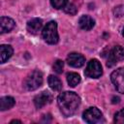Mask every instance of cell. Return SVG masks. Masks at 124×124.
Listing matches in <instances>:
<instances>
[{"mask_svg": "<svg viewBox=\"0 0 124 124\" xmlns=\"http://www.w3.org/2000/svg\"><path fill=\"white\" fill-rule=\"evenodd\" d=\"M57 104L62 114L66 117H70L77 112L80 105V98L75 92L65 91L58 96Z\"/></svg>", "mask_w": 124, "mask_h": 124, "instance_id": "1", "label": "cell"}, {"mask_svg": "<svg viewBox=\"0 0 124 124\" xmlns=\"http://www.w3.org/2000/svg\"><path fill=\"white\" fill-rule=\"evenodd\" d=\"M44 40L50 45H54L58 42L59 36L57 32V23L55 21H49L44 27L42 32Z\"/></svg>", "mask_w": 124, "mask_h": 124, "instance_id": "2", "label": "cell"}, {"mask_svg": "<svg viewBox=\"0 0 124 124\" xmlns=\"http://www.w3.org/2000/svg\"><path fill=\"white\" fill-rule=\"evenodd\" d=\"M43 74L40 71H33L32 73H30L27 78L24 80V87L29 90V91H33L36 90L37 88H39L42 84H43Z\"/></svg>", "mask_w": 124, "mask_h": 124, "instance_id": "3", "label": "cell"}, {"mask_svg": "<svg viewBox=\"0 0 124 124\" xmlns=\"http://www.w3.org/2000/svg\"><path fill=\"white\" fill-rule=\"evenodd\" d=\"M103 69L101 63L97 59H91L84 71V75L90 78H98L102 76Z\"/></svg>", "mask_w": 124, "mask_h": 124, "instance_id": "4", "label": "cell"}, {"mask_svg": "<svg viewBox=\"0 0 124 124\" xmlns=\"http://www.w3.org/2000/svg\"><path fill=\"white\" fill-rule=\"evenodd\" d=\"M123 59H124V48L121 46H115L108 53L107 66L112 67L119 61H122Z\"/></svg>", "mask_w": 124, "mask_h": 124, "instance_id": "5", "label": "cell"}, {"mask_svg": "<svg viewBox=\"0 0 124 124\" xmlns=\"http://www.w3.org/2000/svg\"><path fill=\"white\" fill-rule=\"evenodd\" d=\"M110 79L116 90L124 94V67L113 71L110 75Z\"/></svg>", "mask_w": 124, "mask_h": 124, "instance_id": "6", "label": "cell"}, {"mask_svg": "<svg viewBox=\"0 0 124 124\" xmlns=\"http://www.w3.org/2000/svg\"><path fill=\"white\" fill-rule=\"evenodd\" d=\"M102 119H103V114L101 110L95 107L89 108L83 112V120L87 123H91V124L98 123Z\"/></svg>", "mask_w": 124, "mask_h": 124, "instance_id": "7", "label": "cell"}, {"mask_svg": "<svg viewBox=\"0 0 124 124\" xmlns=\"http://www.w3.org/2000/svg\"><path fill=\"white\" fill-rule=\"evenodd\" d=\"M52 100V96L48 91H43L34 98V105L37 108H42L46 105L49 104Z\"/></svg>", "mask_w": 124, "mask_h": 124, "instance_id": "8", "label": "cell"}, {"mask_svg": "<svg viewBox=\"0 0 124 124\" xmlns=\"http://www.w3.org/2000/svg\"><path fill=\"white\" fill-rule=\"evenodd\" d=\"M67 62L70 66L75 68H80L85 63V58L77 52H72L67 56Z\"/></svg>", "mask_w": 124, "mask_h": 124, "instance_id": "9", "label": "cell"}, {"mask_svg": "<svg viewBox=\"0 0 124 124\" xmlns=\"http://www.w3.org/2000/svg\"><path fill=\"white\" fill-rule=\"evenodd\" d=\"M16 23L14 21V19H12L11 17L8 16H2L0 18V31L1 33H6V32H10L14 27H15Z\"/></svg>", "mask_w": 124, "mask_h": 124, "instance_id": "10", "label": "cell"}, {"mask_svg": "<svg viewBox=\"0 0 124 124\" xmlns=\"http://www.w3.org/2000/svg\"><path fill=\"white\" fill-rule=\"evenodd\" d=\"M78 25L82 30L88 31V30H91L94 27L95 21L89 16H80V18L78 20Z\"/></svg>", "mask_w": 124, "mask_h": 124, "instance_id": "11", "label": "cell"}, {"mask_svg": "<svg viewBox=\"0 0 124 124\" xmlns=\"http://www.w3.org/2000/svg\"><path fill=\"white\" fill-rule=\"evenodd\" d=\"M43 26V21L41 18H32L27 22V30L31 34H37Z\"/></svg>", "mask_w": 124, "mask_h": 124, "instance_id": "12", "label": "cell"}, {"mask_svg": "<svg viewBox=\"0 0 124 124\" xmlns=\"http://www.w3.org/2000/svg\"><path fill=\"white\" fill-rule=\"evenodd\" d=\"M13 55V47L9 45H2L0 46V59L1 63H5Z\"/></svg>", "mask_w": 124, "mask_h": 124, "instance_id": "13", "label": "cell"}, {"mask_svg": "<svg viewBox=\"0 0 124 124\" xmlns=\"http://www.w3.org/2000/svg\"><path fill=\"white\" fill-rule=\"evenodd\" d=\"M15 103H16V101L13 97H10V96L2 97L0 99V109L2 111L10 109L11 108H13L15 106Z\"/></svg>", "mask_w": 124, "mask_h": 124, "instance_id": "14", "label": "cell"}, {"mask_svg": "<svg viewBox=\"0 0 124 124\" xmlns=\"http://www.w3.org/2000/svg\"><path fill=\"white\" fill-rule=\"evenodd\" d=\"M47 82L49 87L54 91H60L62 89V82L55 76H49L47 78Z\"/></svg>", "mask_w": 124, "mask_h": 124, "instance_id": "15", "label": "cell"}, {"mask_svg": "<svg viewBox=\"0 0 124 124\" xmlns=\"http://www.w3.org/2000/svg\"><path fill=\"white\" fill-rule=\"evenodd\" d=\"M67 82L70 86L75 87L80 82V77L77 73H69L67 75Z\"/></svg>", "mask_w": 124, "mask_h": 124, "instance_id": "16", "label": "cell"}, {"mask_svg": "<svg viewBox=\"0 0 124 124\" xmlns=\"http://www.w3.org/2000/svg\"><path fill=\"white\" fill-rule=\"evenodd\" d=\"M68 0H50V4L55 9H62L67 5Z\"/></svg>", "mask_w": 124, "mask_h": 124, "instance_id": "17", "label": "cell"}, {"mask_svg": "<svg viewBox=\"0 0 124 124\" xmlns=\"http://www.w3.org/2000/svg\"><path fill=\"white\" fill-rule=\"evenodd\" d=\"M114 122L118 124H124V108L117 111L114 115Z\"/></svg>", "mask_w": 124, "mask_h": 124, "instance_id": "18", "label": "cell"}, {"mask_svg": "<svg viewBox=\"0 0 124 124\" xmlns=\"http://www.w3.org/2000/svg\"><path fill=\"white\" fill-rule=\"evenodd\" d=\"M64 12L66 13V14H69V15H71V16H74V15H76L77 14V7L74 5V4H67L64 8Z\"/></svg>", "mask_w": 124, "mask_h": 124, "instance_id": "19", "label": "cell"}, {"mask_svg": "<svg viewBox=\"0 0 124 124\" xmlns=\"http://www.w3.org/2000/svg\"><path fill=\"white\" fill-rule=\"evenodd\" d=\"M63 68H64V62L62 60H56L53 64V70L54 72H56L57 74H61L63 72Z\"/></svg>", "mask_w": 124, "mask_h": 124, "instance_id": "20", "label": "cell"}, {"mask_svg": "<svg viewBox=\"0 0 124 124\" xmlns=\"http://www.w3.org/2000/svg\"><path fill=\"white\" fill-rule=\"evenodd\" d=\"M113 15L117 17L123 16H124V5H120V6L115 7L113 9Z\"/></svg>", "mask_w": 124, "mask_h": 124, "instance_id": "21", "label": "cell"}, {"mask_svg": "<svg viewBox=\"0 0 124 124\" xmlns=\"http://www.w3.org/2000/svg\"><path fill=\"white\" fill-rule=\"evenodd\" d=\"M15 122H18V123H20L19 120H13V121H11V123H15Z\"/></svg>", "mask_w": 124, "mask_h": 124, "instance_id": "22", "label": "cell"}, {"mask_svg": "<svg viewBox=\"0 0 124 124\" xmlns=\"http://www.w3.org/2000/svg\"><path fill=\"white\" fill-rule=\"evenodd\" d=\"M123 37H124V29H123Z\"/></svg>", "mask_w": 124, "mask_h": 124, "instance_id": "23", "label": "cell"}]
</instances>
